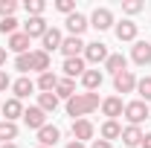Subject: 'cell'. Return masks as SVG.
<instances>
[{
  "label": "cell",
  "instance_id": "obj_1",
  "mask_svg": "<svg viewBox=\"0 0 151 148\" xmlns=\"http://www.w3.org/2000/svg\"><path fill=\"white\" fill-rule=\"evenodd\" d=\"M102 102H99V93H76L73 99L67 102V113L70 116H78V119H84L87 113H93Z\"/></svg>",
  "mask_w": 151,
  "mask_h": 148
},
{
  "label": "cell",
  "instance_id": "obj_2",
  "mask_svg": "<svg viewBox=\"0 0 151 148\" xmlns=\"http://www.w3.org/2000/svg\"><path fill=\"white\" fill-rule=\"evenodd\" d=\"M125 119H128L131 125L145 122V119H148V105L139 102V99H137V102H128V105H125Z\"/></svg>",
  "mask_w": 151,
  "mask_h": 148
},
{
  "label": "cell",
  "instance_id": "obj_3",
  "mask_svg": "<svg viewBox=\"0 0 151 148\" xmlns=\"http://www.w3.org/2000/svg\"><path fill=\"white\" fill-rule=\"evenodd\" d=\"M84 61H90V64H102V61H108V44H102V41L87 44V47H84Z\"/></svg>",
  "mask_w": 151,
  "mask_h": 148
},
{
  "label": "cell",
  "instance_id": "obj_4",
  "mask_svg": "<svg viewBox=\"0 0 151 148\" xmlns=\"http://www.w3.org/2000/svg\"><path fill=\"white\" fill-rule=\"evenodd\" d=\"M90 26H96L99 32H105V29H111L113 26V12L111 9H93V15H90Z\"/></svg>",
  "mask_w": 151,
  "mask_h": 148
},
{
  "label": "cell",
  "instance_id": "obj_5",
  "mask_svg": "<svg viewBox=\"0 0 151 148\" xmlns=\"http://www.w3.org/2000/svg\"><path fill=\"white\" fill-rule=\"evenodd\" d=\"M23 122H26V128H32V131H41L44 125H47V113L41 111V108H26L23 111Z\"/></svg>",
  "mask_w": 151,
  "mask_h": 148
},
{
  "label": "cell",
  "instance_id": "obj_6",
  "mask_svg": "<svg viewBox=\"0 0 151 148\" xmlns=\"http://www.w3.org/2000/svg\"><path fill=\"white\" fill-rule=\"evenodd\" d=\"M113 87H116V93H131V90H137V75H134L131 70H122L119 75H113Z\"/></svg>",
  "mask_w": 151,
  "mask_h": 148
},
{
  "label": "cell",
  "instance_id": "obj_7",
  "mask_svg": "<svg viewBox=\"0 0 151 148\" xmlns=\"http://www.w3.org/2000/svg\"><path fill=\"white\" fill-rule=\"evenodd\" d=\"M131 58H134V64L148 67V64H151V44H148V41H137L134 50H131Z\"/></svg>",
  "mask_w": 151,
  "mask_h": 148
},
{
  "label": "cell",
  "instance_id": "obj_8",
  "mask_svg": "<svg viewBox=\"0 0 151 148\" xmlns=\"http://www.w3.org/2000/svg\"><path fill=\"white\" fill-rule=\"evenodd\" d=\"M93 122L90 119H73V137L78 142H87V139H93Z\"/></svg>",
  "mask_w": 151,
  "mask_h": 148
},
{
  "label": "cell",
  "instance_id": "obj_9",
  "mask_svg": "<svg viewBox=\"0 0 151 148\" xmlns=\"http://www.w3.org/2000/svg\"><path fill=\"white\" fill-rule=\"evenodd\" d=\"M102 113H105L108 119H116V116H122V113H125V105H122V99H119V96H108V99L102 102Z\"/></svg>",
  "mask_w": 151,
  "mask_h": 148
},
{
  "label": "cell",
  "instance_id": "obj_10",
  "mask_svg": "<svg viewBox=\"0 0 151 148\" xmlns=\"http://www.w3.org/2000/svg\"><path fill=\"white\" fill-rule=\"evenodd\" d=\"M47 29H50V26H47V20H44V18H29V20H26V26H23V35L32 41V38H44Z\"/></svg>",
  "mask_w": 151,
  "mask_h": 148
},
{
  "label": "cell",
  "instance_id": "obj_11",
  "mask_svg": "<svg viewBox=\"0 0 151 148\" xmlns=\"http://www.w3.org/2000/svg\"><path fill=\"white\" fill-rule=\"evenodd\" d=\"M84 47H87V44H84L81 38H73V35L61 41V52L67 58H78V52H84Z\"/></svg>",
  "mask_w": 151,
  "mask_h": 148
},
{
  "label": "cell",
  "instance_id": "obj_12",
  "mask_svg": "<svg viewBox=\"0 0 151 148\" xmlns=\"http://www.w3.org/2000/svg\"><path fill=\"white\" fill-rule=\"evenodd\" d=\"M58 139H61V131H58L55 125H44V128L38 131V142H41L44 148H52Z\"/></svg>",
  "mask_w": 151,
  "mask_h": 148
},
{
  "label": "cell",
  "instance_id": "obj_13",
  "mask_svg": "<svg viewBox=\"0 0 151 148\" xmlns=\"http://www.w3.org/2000/svg\"><path fill=\"white\" fill-rule=\"evenodd\" d=\"M90 26V20L84 18V15H78V12H73V15H67V29H70V35L73 38H78L84 29Z\"/></svg>",
  "mask_w": 151,
  "mask_h": 148
},
{
  "label": "cell",
  "instance_id": "obj_14",
  "mask_svg": "<svg viewBox=\"0 0 151 148\" xmlns=\"http://www.w3.org/2000/svg\"><path fill=\"white\" fill-rule=\"evenodd\" d=\"M41 41H44V52L50 55L52 50H61V41H64V35H61L55 26H52V29H47V32H44V38H41Z\"/></svg>",
  "mask_w": 151,
  "mask_h": 148
},
{
  "label": "cell",
  "instance_id": "obj_15",
  "mask_svg": "<svg viewBox=\"0 0 151 148\" xmlns=\"http://www.w3.org/2000/svg\"><path fill=\"white\" fill-rule=\"evenodd\" d=\"M0 111H3V116H6V122H15L18 116H23V105H20V99H6Z\"/></svg>",
  "mask_w": 151,
  "mask_h": 148
},
{
  "label": "cell",
  "instance_id": "obj_16",
  "mask_svg": "<svg viewBox=\"0 0 151 148\" xmlns=\"http://www.w3.org/2000/svg\"><path fill=\"white\" fill-rule=\"evenodd\" d=\"M102 81H105L102 70H84V75H81V84L87 87V93L99 90V87H102Z\"/></svg>",
  "mask_w": 151,
  "mask_h": 148
},
{
  "label": "cell",
  "instance_id": "obj_17",
  "mask_svg": "<svg viewBox=\"0 0 151 148\" xmlns=\"http://www.w3.org/2000/svg\"><path fill=\"white\" fill-rule=\"evenodd\" d=\"M12 90H15V99H26L29 93L35 90V81L26 78V75H20L18 81H12Z\"/></svg>",
  "mask_w": 151,
  "mask_h": 148
},
{
  "label": "cell",
  "instance_id": "obj_18",
  "mask_svg": "<svg viewBox=\"0 0 151 148\" xmlns=\"http://www.w3.org/2000/svg\"><path fill=\"white\" fill-rule=\"evenodd\" d=\"M119 139H122L128 148L139 145V142H142V131H139V125H128V128H122V137H119Z\"/></svg>",
  "mask_w": 151,
  "mask_h": 148
},
{
  "label": "cell",
  "instance_id": "obj_19",
  "mask_svg": "<svg viewBox=\"0 0 151 148\" xmlns=\"http://www.w3.org/2000/svg\"><path fill=\"white\" fill-rule=\"evenodd\" d=\"M116 38H119V41H137V23H134V20L116 23Z\"/></svg>",
  "mask_w": 151,
  "mask_h": 148
},
{
  "label": "cell",
  "instance_id": "obj_20",
  "mask_svg": "<svg viewBox=\"0 0 151 148\" xmlns=\"http://www.w3.org/2000/svg\"><path fill=\"white\" fill-rule=\"evenodd\" d=\"M12 52H18V55H23L26 50H29V38L23 35V32H15V35H9V44H6Z\"/></svg>",
  "mask_w": 151,
  "mask_h": 148
},
{
  "label": "cell",
  "instance_id": "obj_21",
  "mask_svg": "<svg viewBox=\"0 0 151 148\" xmlns=\"http://www.w3.org/2000/svg\"><path fill=\"white\" fill-rule=\"evenodd\" d=\"M64 73L67 78H76V75H84V58H64Z\"/></svg>",
  "mask_w": 151,
  "mask_h": 148
},
{
  "label": "cell",
  "instance_id": "obj_22",
  "mask_svg": "<svg viewBox=\"0 0 151 148\" xmlns=\"http://www.w3.org/2000/svg\"><path fill=\"white\" fill-rule=\"evenodd\" d=\"M125 67H128V58L119 55V52H116V55H108V61H105V70H108V73H113V75H119Z\"/></svg>",
  "mask_w": 151,
  "mask_h": 148
},
{
  "label": "cell",
  "instance_id": "obj_23",
  "mask_svg": "<svg viewBox=\"0 0 151 148\" xmlns=\"http://www.w3.org/2000/svg\"><path fill=\"white\" fill-rule=\"evenodd\" d=\"M119 137H122V125H119L116 119H108V122L102 125V139L111 142V139H119Z\"/></svg>",
  "mask_w": 151,
  "mask_h": 148
},
{
  "label": "cell",
  "instance_id": "obj_24",
  "mask_svg": "<svg viewBox=\"0 0 151 148\" xmlns=\"http://www.w3.org/2000/svg\"><path fill=\"white\" fill-rule=\"evenodd\" d=\"M55 96H58V99H67V102H70V99L76 96V81H73V78H58Z\"/></svg>",
  "mask_w": 151,
  "mask_h": 148
},
{
  "label": "cell",
  "instance_id": "obj_25",
  "mask_svg": "<svg viewBox=\"0 0 151 148\" xmlns=\"http://www.w3.org/2000/svg\"><path fill=\"white\" fill-rule=\"evenodd\" d=\"M58 102H61V99H58L55 93H41V96H38V108H41L44 113H55Z\"/></svg>",
  "mask_w": 151,
  "mask_h": 148
},
{
  "label": "cell",
  "instance_id": "obj_26",
  "mask_svg": "<svg viewBox=\"0 0 151 148\" xmlns=\"http://www.w3.org/2000/svg\"><path fill=\"white\" fill-rule=\"evenodd\" d=\"M38 87H41V93H55V87H58V75L55 73H41V78H38Z\"/></svg>",
  "mask_w": 151,
  "mask_h": 148
},
{
  "label": "cell",
  "instance_id": "obj_27",
  "mask_svg": "<svg viewBox=\"0 0 151 148\" xmlns=\"http://www.w3.org/2000/svg\"><path fill=\"white\" fill-rule=\"evenodd\" d=\"M32 70H38V73H47L50 70V55L44 50H35L32 52Z\"/></svg>",
  "mask_w": 151,
  "mask_h": 148
},
{
  "label": "cell",
  "instance_id": "obj_28",
  "mask_svg": "<svg viewBox=\"0 0 151 148\" xmlns=\"http://www.w3.org/2000/svg\"><path fill=\"white\" fill-rule=\"evenodd\" d=\"M15 137H18V125L3 119V122H0V139H3V145H6V142H12Z\"/></svg>",
  "mask_w": 151,
  "mask_h": 148
},
{
  "label": "cell",
  "instance_id": "obj_29",
  "mask_svg": "<svg viewBox=\"0 0 151 148\" xmlns=\"http://www.w3.org/2000/svg\"><path fill=\"white\" fill-rule=\"evenodd\" d=\"M137 90H139V102H145V105H148V102H151V75L137 78Z\"/></svg>",
  "mask_w": 151,
  "mask_h": 148
},
{
  "label": "cell",
  "instance_id": "obj_30",
  "mask_svg": "<svg viewBox=\"0 0 151 148\" xmlns=\"http://www.w3.org/2000/svg\"><path fill=\"white\" fill-rule=\"evenodd\" d=\"M44 9H47L44 0H26V12H29V18H41Z\"/></svg>",
  "mask_w": 151,
  "mask_h": 148
},
{
  "label": "cell",
  "instance_id": "obj_31",
  "mask_svg": "<svg viewBox=\"0 0 151 148\" xmlns=\"http://www.w3.org/2000/svg\"><path fill=\"white\" fill-rule=\"evenodd\" d=\"M142 9H145L142 0H125V3H122V12H125V15H139Z\"/></svg>",
  "mask_w": 151,
  "mask_h": 148
},
{
  "label": "cell",
  "instance_id": "obj_32",
  "mask_svg": "<svg viewBox=\"0 0 151 148\" xmlns=\"http://www.w3.org/2000/svg\"><path fill=\"white\" fill-rule=\"evenodd\" d=\"M15 67H18L20 73H29L32 70V52H23V55L15 58Z\"/></svg>",
  "mask_w": 151,
  "mask_h": 148
},
{
  "label": "cell",
  "instance_id": "obj_33",
  "mask_svg": "<svg viewBox=\"0 0 151 148\" xmlns=\"http://www.w3.org/2000/svg\"><path fill=\"white\" fill-rule=\"evenodd\" d=\"M15 9H18V3H15V0H0V20H3V18H12V15H15Z\"/></svg>",
  "mask_w": 151,
  "mask_h": 148
},
{
  "label": "cell",
  "instance_id": "obj_34",
  "mask_svg": "<svg viewBox=\"0 0 151 148\" xmlns=\"http://www.w3.org/2000/svg\"><path fill=\"white\" fill-rule=\"evenodd\" d=\"M0 32H3V35H15V32H18V20L15 18H3L0 20Z\"/></svg>",
  "mask_w": 151,
  "mask_h": 148
},
{
  "label": "cell",
  "instance_id": "obj_35",
  "mask_svg": "<svg viewBox=\"0 0 151 148\" xmlns=\"http://www.w3.org/2000/svg\"><path fill=\"white\" fill-rule=\"evenodd\" d=\"M55 9L64 12V15H73L76 12V0H55Z\"/></svg>",
  "mask_w": 151,
  "mask_h": 148
},
{
  "label": "cell",
  "instance_id": "obj_36",
  "mask_svg": "<svg viewBox=\"0 0 151 148\" xmlns=\"http://www.w3.org/2000/svg\"><path fill=\"white\" fill-rule=\"evenodd\" d=\"M6 87H12V78H9V73H6V70H0V93L6 90Z\"/></svg>",
  "mask_w": 151,
  "mask_h": 148
},
{
  "label": "cell",
  "instance_id": "obj_37",
  "mask_svg": "<svg viewBox=\"0 0 151 148\" xmlns=\"http://www.w3.org/2000/svg\"><path fill=\"white\" fill-rule=\"evenodd\" d=\"M90 148H113V145H111V142H105V139H93V145H90Z\"/></svg>",
  "mask_w": 151,
  "mask_h": 148
},
{
  "label": "cell",
  "instance_id": "obj_38",
  "mask_svg": "<svg viewBox=\"0 0 151 148\" xmlns=\"http://www.w3.org/2000/svg\"><path fill=\"white\" fill-rule=\"evenodd\" d=\"M139 145H142V148H151V134H145V137H142V142H139Z\"/></svg>",
  "mask_w": 151,
  "mask_h": 148
},
{
  "label": "cell",
  "instance_id": "obj_39",
  "mask_svg": "<svg viewBox=\"0 0 151 148\" xmlns=\"http://www.w3.org/2000/svg\"><path fill=\"white\" fill-rule=\"evenodd\" d=\"M3 64H6V47H0V70H3Z\"/></svg>",
  "mask_w": 151,
  "mask_h": 148
},
{
  "label": "cell",
  "instance_id": "obj_40",
  "mask_svg": "<svg viewBox=\"0 0 151 148\" xmlns=\"http://www.w3.org/2000/svg\"><path fill=\"white\" fill-rule=\"evenodd\" d=\"M67 148H84V142H78V139H73V142H67Z\"/></svg>",
  "mask_w": 151,
  "mask_h": 148
},
{
  "label": "cell",
  "instance_id": "obj_41",
  "mask_svg": "<svg viewBox=\"0 0 151 148\" xmlns=\"http://www.w3.org/2000/svg\"><path fill=\"white\" fill-rule=\"evenodd\" d=\"M0 148H18V145H15V142H6V145H0Z\"/></svg>",
  "mask_w": 151,
  "mask_h": 148
},
{
  "label": "cell",
  "instance_id": "obj_42",
  "mask_svg": "<svg viewBox=\"0 0 151 148\" xmlns=\"http://www.w3.org/2000/svg\"><path fill=\"white\" fill-rule=\"evenodd\" d=\"M0 108H3V102H0Z\"/></svg>",
  "mask_w": 151,
  "mask_h": 148
},
{
  "label": "cell",
  "instance_id": "obj_43",
  "mask_svg": "<svg viewBox=\"0 0 151 148\" xmlns=\"http://www.w3.org/2000/svg\"><path fill=\"white\" fill-rule=\"evenodd\" d=\"M38 148H44V145H38Z\"/></svg>",
  "mask_w": 151,
  "mask_h": 148
}]
</instances>
